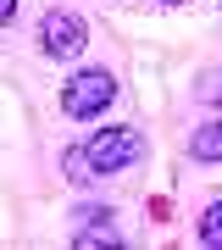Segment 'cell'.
I'll return each mask as SVG.
<instances>
[{
	"label": "cell",
	"instance_id": "obj_1",
	"mask_svg": "<svg viewBox=\"0 0 222 250\" xmlns=\"http://www.w3.org/2000/svg\"><path fill=\"white\" fill-rule=\"evenodd\" d=\"M117 100V78L106 67H83V72H72L67 78V89H61V111L67 117H78V123H89V117H100Z\"/></svg>",
	"mask_w": 222,
	"mask_h": 250
},
{
	"label": "cell",
	"instance_id": "obj_2",
	"mask_svg": "<svg viewBox=\"0 0 222 250\" xmlns=\"http://www.w3.org/2000/svg\"><path fill=\"white\" fill-rule=\"evenodd\" d=\"M83 156H89V167H95V178H111V172H122V167H133V161L144 156V134L139 128H106V134H95L83 145Z\"/></svg>",
	"mask_w": 222,
	"mask_h": 250
},
{
	"label": "cell",
	"instance_id": "obj_3",
	"mask_svg": "<svg viewBox=\"0 0 222 250\" xmlns=\"http://www.w3.org/2000/svg\"><path fill=\"white\" fill-rule=\"evenodd\" d=\"M39 45H44V56H56V62H72V56L89 50V28H83V17H72V11H44Z\"/></svg>",
	"mask_w": 222,
	"mask_h": 250
},
{
	"label": "cell",
	"instance_id": "obj_4",
	"mask_svg": "<svg viewBox=\"0 0 222 250\" xmlns=\"http://www.w3.org/2000/svg\"><path fill=\"white\" fill-rule=\"evenodd\" d=\"M189 156H195V161H222V123L195 128V139H189Z\"/></svg>",
	"mask_w": 222,
	"mask_h": 250
},
{
	"label": "cell",
	"instance_id": "obj_5",
	"mask_svg": "<svg viewBox=\"0 0 222 250\" xmlns=\"http://www.w3.org/2000/svg\"><path fill=\"white\" fill-rule=\"evenodd\" d=\"M200 245H211V250H222V200H217L211 211L200 217Z\"/></svg>",
	"mask_w": 222,
	"mask_h": 250
},
{
	"label": "cell",
	"instance_id": "obj_6",
	"mask_svg": "<svg viewBox=\"0 0 222 250\" xmlns=\"http://www.w3.org/2000/svg\"><path fill=\"white\" fill-rule=\"evenodd\" d=\"M78 245H83V250H95V245H122V233H117V228H78Z\"/></svg>",
	"mask_w": 222,
	"mask_h": 250
},
{
	"label": "cell",
	"instance_id": "obj_7",
	"mask_svg": "<svg viewBox=\"0 0 222 250\" xmlns=\"http://www.w3.org/2000/svg\"><path fill=\"white\" fill-rule=\"evenodd\" d=\"M61 167L72 172V184H89L83 172H95V167H89V156H83V150H67V156H61Z\"/></svg>",
	"mask_w": 222,
	"mask_h": 250
},
{
	"label": "cell",
	"instance_id": "obj_8",
	"mask_svg": "<svg viewBox=\"0 0 222 250\" xmlns=\"http://www.w3.org/2000/svg\"><path fill=\"white\" fill-rule=\"evenodd\" d=\"M11 11H17V0H0V28L11 22Z\"/></svg>",
	"mask_w": 222,
	"mask_h": 250
},
{
	"label": "cell",
	"instance_id": "obj_9",
	"mask_svg": "<svg viewBox=\"0 0 222 250\" xmlns=\"http://www.w3.org/2000/svg\"><path fill=\"white\" fill-rule=\"evenodd\" d=\"M172 6H178V0H172Z\"/></svg>",
	"mask_w": 222,
	"mask_h": 250
}]
</instances>
